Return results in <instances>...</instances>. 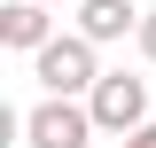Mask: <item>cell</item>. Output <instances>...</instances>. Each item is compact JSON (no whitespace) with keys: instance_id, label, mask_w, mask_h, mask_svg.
Wrapping results in <instances>:
<instances>
[{"instance_id":"1","label":"cell","mask_w":156,"mask_h":148,"mask_svg":"<svg viewBox=\"0 0 156 148\" xmlns=\"http://www.w3.org/2000/svg\"><path fill=\"white\" fill-rule=\"evenodd\" d=\"M31 78H39L47 93H78V101H86V93H94V78H101L94 39H86V31H55V39L31 55Z\"/></svg>"},{"instance_id":"2","label":"cell","mask_w":156,"mask_h":148,"mask_svg":"<svg viewBox=\"0 0 156 148\" xmlns=\"http://www.w3.org/2000/svg\"><path fill=\"white\" fill-rule=\"evenodd\" d=\"M94 109L78 101V93H47L39 109H23V148H86L94 140Z\"/></svg>"},{"instance_id":"3","label":"cell","mask_w":156,"mask_h":148,"mask_svg":"<svg viewBox=\"0 0 156 148\" xmlns=\"http://www.w3.org/2000/svg\"><path fill=\"white\" fill-rule=\"evenodd\" d=\"M86 109H94L101 132H117V140H125L133 125H148V78H133V70H101L94 93H86Z\"/></svg>"},{"instance_id":"4","label":"cell","mask_w":156,"mask_h":148,"mask_svg":"<svg viewBox=\"0 0 156 148\" xmlns=\"http://www.w3.org/2000/svg\"><path fill=\"white\" fill-rule=\"evenodd\" d=\"M55 39V16H47V0H8L0 8V47H16V55H39Z\"/></svg>"},{"instance_id":"5","label":"cell","mask_w":156,"mask_h":148,"mask_svg":"<svg viewBox=\"0 0 156 148\" xmlns=\"http://www.w3.org/2000/svg\"><path fill=\"white\" fill-rule=\"evenodd\" d=\"M78 31L94 39V47H109V39L140 31V8L133 0H78Z\"/></svg>"},{"instance_id":"6","label":"cell","mask_w":156,"mask_h":148,"mask_svg":"<svg viewBox=\"0 0 156 148\" xmlns=\"http://www.w3.org/2000/svg\"><path fill=\"white\" fill-rule=\"evenodd\" d=\"M133 39H140V55L156 62V8H148V16H140V31H133Z\"/></svg>"},{"instance_id":"7","label":"cell","mask_w":156,"mask_h":148,"mask_svg":"<svg viewBox=\"0 0 156 148\" xmlns=\"http://www.w3.org/2000/svg\"><path fill=\"white\" fill-rule=\"evenodd\" d=\"M125 148H156V117H148V125H133V132H125Z\"/></svg>"},{"instance_id":"8","label":"cell","mask_w":156,"mask_h":148,"mask_svg":"<svg viewBox=\"0 0 156 148\" xmlns=\"http://www.w3.org/2000/svg\"><path fill=\"white\" fill-rule=\"evenodd\" d=\"M47 8H55V0H47Z\"/></svg>"}]
</instances>
